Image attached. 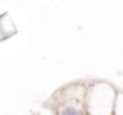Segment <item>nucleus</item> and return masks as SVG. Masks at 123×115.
<instances>
[{"mask_svg": "<svg viewBox=\"0 0 123 115\" xmlns=\"http://www.w3.org/2000/svg\"><path fill=\"white\" fill-rule=\"evenodd\" d=\"M57 115H84V112L78 103H62L57 110Z\"/></svg>", "mask_w": 123, "mask_h": 115, "instance_id": "obj_1", "label": "nucleus"}, {"mask_svg": "<svg viewBox=\"0 0 123 115\" xmlns=\"http://www.w3.org/2000/svg\"><path fill=\"white\" fill-rule=\"evenodd\" d=\"M116 107H121V110H113V115H123V93L116 96Z\"/></svg>", "mask_w": 123, "mask_h": 115, "instance_id": "obj_2", "label": "nucleus"}]
</instances>
